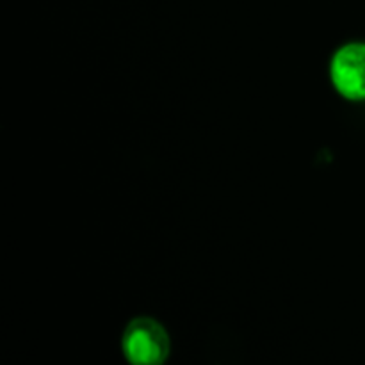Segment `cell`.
Returning <instances> with one entry per match:
<instances>
[{
  "mask_svg": "<svg viewBox=\"0 0 365 365\" xmlns=\"http://www.w3.org/2000/svg\"><path fill=\"white\" fill-rule=\"evenodd\" d=\"M121 348L130 365H164L171 342L163 324L152 317H138L125 328Z\"/></svg>",
  "mask_w": 365,
  "mask_h": 365,
  "instance_id": "obj_1",
  "label": "cell"
},
{
  "mask_svg": "<svg viewBox=\"0 0 365 365\" xmlns=\"http://www.w3.org/2000/svg\"><path fill=\"white\" fill-rule=\"evenodd\" d=\"M337 91L349 100H365V43L353 41L335 52L330 66Z\"/></svg>",
  "mask_w": 365,
  "mask_h": 365,
  "instance_id": "obj_2",
  "label": "cell"
}]
</instances>
